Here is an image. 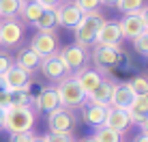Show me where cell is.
<instances>
[{"instance_id":"cell-1","label":"cell","mask_w":148,"mask_h":142,"mask_svg":"<svg viewBox=\"0 0 148 142\" xmlns=\"http://www.w3.org/2000/svg\"><path fill=\"white\" fill-rule=\"evenodd\" d=\"M34 123H37V112L32 105H17V108L4 110V125L9 134H24V131H32Z\"/></svg>"},{"instance_id":"cell-2","label":"cell","mask_w":148,"mask_h":142,"mask_svg":"<svg viewBox=\"0 0 148 142\" xmlns=\"http://www.w3.org/2000/svg\"><path fill=\"white\" fill-rule=\"evenodd\" d=\"M103 15L99 11H92V13H84L79 19V24L73 28V39L75 43L82 45V48H92L95 45V39H97V32H99L101 24H103Z\"/></svg>"},{"instance_id":"cell-3","label":"cell","mask_w":148,"mask_h":142,"mask_svg":"<svg viewBox=\"0 0 148 142\" xmlns=\"http://www.w3.org/2000/svg\"><path fill=\"white\" fill-rule=\"evenodd\" d=\"M56 93H58V99H60V105L62 108H82V105L88 101L86 97V93L79 88L77 80L73 78V75H67V78H62L58 84H56Z\"/></svg>"},{"instance_id":"cell-4","label":"cell","mask_w":148,"mask_h":142,"mask_svg":"<svg viewBox=\"0 0 148 142\" xmlns=\"http://www.w3.org/2000/svg\"><path fill=\"white\" fill-rule=\"evenodd\" d=\"M56 54H58V58L62 60V65H64V69L69 71V75H75L77 71L88 67V50L77 45V43L62 45Z\"/></svg>"},{"instance_id":"cell-5","label":"cell","mask_w":148,"mask_h":142,"mask_svg":"<svg viewBox=\"0 0 148 142\" xmlns=\"http://www.w3.org/2000/svg\"><path fill=\"white\" fill-rule=\"evenodd\" d=\"M77 123V116L71 108H56L47 112V127L54 134H73V127Z\"/></svg>"},{"instance_id":"cell-6","label":"cell","mask_w":148,"mask_h":142,"mask_svg":"<svg viewBox=\"0 0 148 142\" xmlns=\"http://www.w3.org/2000/svg\"><path fill=\"white\" fill-rule=\"evenodd\" d=\"M28 48L41 58L52 56L58 52V34H56V30H37V34L30 39Z\"/></svg>"},{"instance_id":"cell-7","label":"cell","mask_w":148,"mask_h":142,"mask_svg":"<svg viewBox=\"0 0 148 142\" xmlns=\"http://www.w3.org/2000/svg\"><path fill=\"white\" fill-rule=\"evenodd\" d=\"M118 52L120 48H108V45H92V52H90V60L95 63L97 71L101 75L108 73V71L116 69V60H118Z\"/></svg>"},{"instance_id":"cell-8","label":"cell","mask_w":148,"mask_h":142,"mask_svg":"<svg viewBox=\"0 0 148 142\" xmlns=\"http://www.w3.org/2000/svg\"><path fill=\"white\" fill-rule=\"evenodd\" d=\"M24 37V24L17 17H9V19H0V45L4 50L19 45Z\"/></svg>"},{"instance_id":"cell-9","label":"cell","mask_w":148,"mask_h":142,"mask_svg":"<svg viewBox=\"0 0 148 142\" xmlns=\"http://www.w3.org/2000/svg\"><path fill=\"white\" fill-rule=\"evenodd\" d=\"M122 41V34L118 28V22H112V19H105L101 24L99 32H97L95 45H108V48H120Z\"/></svg>"},{"instance_id":"cell-10","label":"cell","mask_w":148,"mask_h":142,"mask_svg":"<svg viewBox=\"0 0 148 142\" xmlns=\"http://www.w3.org/2000/svg\"><path fill=\"white\" fill-rule=\"evenodd\" d=\"M54 11H56V22H58V26L69 28V30H73L75 26H77L82 15H84L73 2H60Z\"/></svg>"},{"instance_id":"cell-11","label":"cell","mask_w":148,"mask_h":142,"mask_svg":"<svg viewBox=\"0 0 148 142\" xmlns=\"http://www.w3.org/2000/svg\"><path fill=\"white\" fill-rule=\"evenodd\" d=\"M39 69H41V73H43L45 78L52 80V82H56V84H58L62 78H67V75H69V71L64 69V65H62V60L58 58V54H52V56L41 58Z\"/></svg>"},{"instance_id":"cell-12","label":"cell","mask_w":148,"mask_h":142,"mask_svg":"<svg viewBox=\"0 0 148 142\" xmlns=\"http://www.w3.org/2000/svg\"><path fill=\"white\" fill-rule=\"evenodd\" d=\"M105 116H108V108H103V105H97L92 101H86V103L82 105V121H84L86 125H90L92 129L103 127Z\"/></svg>"},{"instance_id":"cell-13","label":"cell","mask_w":148,"mask_h":142,"mask_svg":"<svg viewBox=\"0 0 148 142\" xmlns=\"http://www.w3.org/2000/svg\"><path fill=\"white\" fill-rule=\"evenodd\" d=\"M135 99V93L131 90L129 82H114V90H112V101L110 108H122L127 110L131 105V101Z\"/></svg>"},{"instance_id":"cell-14","label":"cell","mask_w":148,"mask_h":142,"mask_svg":"<svg viewBox=\"0 0 148 142\" xmlns=\"http://www.w3.org/2000/svg\"><path fill=\"white\" fill-rule=\"evenodd\" d=\"M2 78H4V84H7V90H17L30 84V73L24 71L22 67H17V65H11L2 73Z\"/></svg>"},{"instance_id":"cell-15","label":"cell","mask_w":148,"mask_h":142,"mask_svg":"<svg viewBox=\"0 0 148 142\" xmlns=\"http://www.w3.org/2000/svg\"><path fill=\"white\" fill-rule=\"evenodd\" d=\"M103 125L114 129V131H118V134H125L131 127V119L127 114V110H122V108H108V116H105Z\"/></svg>"},{"instance_id":"cell-16","label":"cell","mask_w":148,"mask_h":142,"mask_svg":"<svg viewBox=\"0 0 148 142\" xmlns=\"http://www.w3.org/2000/svg\"><path fill=\"white\" fill-rule=\"evenodd\" d=\"M75 80H77V84H79V88L86 93V97H88L90 93L97 88V86L101 84V80H103V75L99 73L97 69H90V67H84L82 71H77V73L73 75Z\"/></svg>"},{"instance_id":"cell-17","label":"cell","mask_w":148,"mask_h":142,"mask_svg":"<svg viewBox=\"0 0 148 142\" xmlns=\"http://www.w3.org/2000/svg\"><path fill=\"white\" fill-rule=\"evenodd\" d=\"M118 28H120V34L122 39H135L142 30H146L144 22L137 13H131V15H122V19L118 22Z\"/></svg>"},{"instance_id":"cell-18","label":"cell","mask_w":148,"mask_h":142,"mask_svg":"<svg viewBox=\"0 0 148 142\" xmlns=\"http://www.w3.org/2000/svg\"><path fill=\"white\" fill-rule=\"evenodd\" d=\"M34 105L41 112H52V110L60 108V99H58V93H56V86L41 88V93L34 97Z\"/></svg>"},{"instance_id":"cell-19","label":"cell","mask_w":148,"mask_h":142,"mask_svg":"<svg viewBox=\"0 0 148 142\" xmlns=\"http://www.w3.org/2000/svg\"><path fill=\"white\" fill-rule=\"evenodd\" d=\"M112 90H114V82H112L110 78H103L101 84L88 95V101H92V103H97V105H103V108H110Z\"/></svg>"},{"instance_id":"cell-20","label":"cell","mask_w":148,"mask_h":142,"mask_svg":"<svg viewBox=\"0 0 148 142\" xmlns=\"http://www.w3.org/2000/svg\"><path fill=\"white\" fill-rule=\"evenodd\" d=\"M39 63H41V56L34 54L30 48H22L17 54H15V58H13V65L22 67L24 71H28V73H32L34 69H39Z\"/></svg>"},{"instance_id":"cell-21","label":"cell","mask_w":148,"mask_h":142,"mask_svg":"<svg viewBox=\"0 0 148 142\" xmlns=\"http://www.w3.org/2000/svg\"><path fill=\"white\" fill-rule=\"evenodd\" d=\"M127 114H129L131 123H140L148 114V95H135V99L127 108Z\"/></svg>"},{"instance_id":"cell-22","label":"cell","mask_w":148,"mask_h":142,"mask_svg":"<svg viewBox=\"0 0 148 142\" xmlns=\"http://www.w3.org/2000/svg\"><path fill=\"white\" fill-rule=\"evenodd\" d=\"M41 11H43V7H41L39 2H24L22 9H19V13H17V19L32 26V24L37 22V17L41 15Z\"/></svg>"},{"instance_id":"cell-23","label":"cell","mask_w":148,"mask_h":142,"mask_svg":"<svg viewBox=\"0 0 148 142\" xmlns=\"http://www.w3.org/2000/svg\"><path fill=\"white\" fill-rule=\"evenodd\" d=\"M9 103L13 108H17V105H34V97L30 95V84L24 86V88H17V90H9Z\"/></svg>"},{"instance_id":"cell-24","label":"cell","mask_w":148,"mask_h":142,"mask_svg":"<svg viewBox=\"0 0 148 142\" xmlns=\"http://www.w3.org/2000/svg\"><path fill=\"white\" fill-rule=\"evenodd\" d=\"M32 26L37 30H56V26H58V22H56V11L54 9H43Z\"/></svg>"},{"instance_id":"cell-25","label":"cell","mask_w":148,"mask_h":142,"mask_svg":"<svg viewBox=\"0 0 148 142\" xmlns=\"http://www.w3.org/2000/svg\"><path fill=\"white\" fill-rule=\"evenodd\" d=\"M22 4H24L22 0H0V19L17 17Z\"/></svg>"},{"instance_id":"cell-26","label":"cell","mask_w":148,"mask_h":142,"mask_svg":"<svg viewBox=\"0 0 148 142\" xmlns=\"http://www.w3.org/2000/svg\"><path fill=\"white\" fill-rule=\"evenodd\" d=\"M146 4V0H116L114 7L118 9L122 15H131V13H140V9Z\"/></svg>"},{"instance_id":"cell-27","label":"cell","mask_w":148,"mask_h":142,"mask_svg":"<svg viewBox=\"0 0 148 142\" xmlns=\"http://www.w3.org/2000/svg\"><path fill=\"white\" fill-rule=\"evenodd\" d=\"M120 138H122V134L105 127V125L99 127V129H95V140L97 142H120Z\"/></svg>"},{"instance_id":"cell-28","label":"cell","mask_w":148,"mask_h":142,"mask_svg":"<svg viewBox=\"0 0 148 142\" xmlns=\"http://www.w3.org/2000/svg\"><path fill=\"white\" fill-rule=\"evenodd\" d=\"M133 41V50L140 56H148V28L146 30H142L140 34H137L135 39H131Z\"/></svg>"},{"instance_id":"cell-29","label":"cell","mask_w":148,"mask_h":142,"mask_svg":"<svg viewBox=\"0 0 148 142\" xmlns=\"http://www.w3.org/2000/svg\"><path fill=\"white\" fill-rule=\"evenodd\" d=\"M129 86L135 95H146L148 93V78L146 75H135L129 80Z\"/></svg>"},{"instance_id":"cell-30","label":"cell","mask_w":148,"mask_h":142,"mask_svg":"<svg viewBox=\"0 0 148 142\" xmlns=\"http://www.w3.org/2000/svg\"><path fill=\"white\" fill-rule=\"evenodd\" d=\"M71 2H73L82 13H92V11H99V7H101L99 0H71Z\"/></svg>"},{"instance_id":"cell-31","label":"cell","mask_w":148,"mask_h":142,"mask_svg":"<svg viewBox=\"0 0 148 142\" xmlns=\"http://www.w3.org/2000/svg\"><path fill=\"white\" fill-rule=\"evenodd\" d=\"M41 138H43V142H75L73 134H54V131H47Z\"/></svg>"},{"instance_id":"cell-32","label":"cell","mask_w":148,"mask_h":142,"mask_svg":"<svg viewBox=\"0 0 148 142\" xmlns=\"http://www.w3.org/2000/svg\"><path fill=\"white\" fill-rule=\"evenodd\" d=\"M34 131H24V134H9V142H32Z\"/></svg>"},{"instance_id":"cell-33","label":"cell","mask_w":148,"mask_h":142,"mask_svg":"<svg viewBox=\"0 0 148 142\" xmlns=\"http://www.w3.org/2000/svg\"><path fill=\"white\" fill-rule=\"evenodd\" d=\"M11 65H13V56L9 52H0V75L11 67Z\"/></svg>"},{"instance_id":"cell-34","label":"cell","mask_w":148,"mask_h":142,"mask_svg":"<svg viewBox=\"0 0 148 142\" xmlns=\"http://www.w3.org/2000/svg\"><path fill=\"white\" fill-rule=\"evenodd\" d=\"M116 67L118 69H131V58L127 56V52H118V60H116Z\"/></svg>"},{"instance_id":"cell-35","label":"cell","mask_w":148,"mask_h":142,"mask_svg":"<svg viewBox=\"0 0 148 142\" xmlns=\"http://www.w3.org/2000/svg\"><path fill=\"white\" fill-rule=\"evenodd\" d=\"M37 2H39L43 9H56L60 2H62V0H37Z\"/></svg>"},{"instance_id":"cell-36","label":"cell","mask_w":148,"mask_h":142,"mask_svg":"<svg viewBox=\"0 0 148 142\" xmlns=\"http://www.w3.org/2000/svg\"><path fill=\"white\" fill-rule=\"evenodd\" d=\"M0 108L2 110L11 108V103H9V90H2V93H0Z\"/></svg>"},{"instance_id":"cell-37","label":"cell","mask_w":148,"mask_h":142,"mask_svg":"<svg viewBox=\"0 0 148 142\" xmlns=\"http://www.w3.org/2000/svg\"><path fill=\"white\" fill-rule=\"evenodd\" d=\"M137 15H140V17H142V22H144V26L148 28V4H144V7L140 9V13H137Z\"/></svg>"},{"instance_id":"cell-38","label":"cell","mask_w":148,"mask_h":142,"mask_svg":"<svg viewBox=\"0 0 148 142\" xmlns=\"http://www.w3.org/2000/svg\"><path fill=\"white\" fill-rule=\"evenodd\" d=\"M137 125H140V131H142V134H148V114H146Z\"/></svg>"},{"instance_id":"cell-39","label":"cell","mask_w":148,"mask_h":142,"mask_svg":"<svg viewBox=\"0 0 148 142\" xmlns=\"http://www.w3.org/2000/svg\"><path fill=\"white\" fill-rule=\"evenodd\" d=\"M133 142H148V134H137Z\"/></svg>"},{"instance_id":"cell-40","label":"cell","mask_w":148,"mask_h":142,"mask_svg":"<svg viewBox=\"0 0 148 142\" xmlns=\"http://www.w3.org/2000/svg\"><path fill=\"white\" fill-rule=\"evenodd\" d=\"M101 4H105V7H114L116 4V0H99Z\"/></svg>"},{"instance_id":"cell-41","label":"cell","mask_w":148,"mask_h":142,"mask_svg":"<svg viewBox=\"0 0 148 142\" xmlns=\"http://www.w3.org/2000/svg\"><path fill=\"white\" fill-rule=\"evenodd\" d=\"M2 90H7V84H4V78L0 75V93H2Z\"/></svg>"},{"instance_id":"cell-42","label":"cell","mask_w":148,"mask_h":142,"mask_svg":"<svg viewBox=\"0 0 148 142\" xmlns=\"http://www.w3.org/2000/svg\"><path fill=\"white\" fill-rule=\"evenodd\" d=\"M2 125H4V110L0 108V129H2Z\"/></svg>"},{"instance_id":"cell-43","label":"cell","mask_w":148,"mask_h":142,"mask_svg":"<svg viewBox=\"0 0 148 142\" xmlns=\"http://www.w3.org/2000/svg\"><path fill=\"white\" fill-rule=\"evenodd\" d=\"M79 142H97V140H95V136H90V138H84V140H79Z\"/></svg>"},{"instance_id":"cell-44","label":"cell","mask_w":148,"mask_h":142,"mask_svg":"<svg viewBox=\"0 0 148 142\" xmlns=\"http://www.w3.org/2000/svg\"><path fill=\"white\" fill-rule=\"evenodd\" d=\"M32 142H43V138H41V136H34V138H32Z\"/></svg>"},{"instance_id":"cell-45","label":"cell","mask_w":148,"mask_h":142,"mask_svg":"<svg viewBox=\"0 0 148 142\" xmlns=\"http://www.w3.org/2000/svg\"><path fill=\"white\" fill-rule=\"evenodd\" d=\"M22 2H37V0H22Z\"/></svg>"},{"instance_id":"cell-46","label":"cell","mask_w":148,"mask_h":142,"mask_svg":"<svg viewBox=\"0 0 148 142\" xmlns=\"http://www.w3.org/2000/svg\"><path fill=\"white\" fill-rule=\"evenodd\" d=\"M146 60H148V56H146Z\"/></svg>"},{"instance_id":"cell-47","label":"cell","mask_w":148,"mask_h":142,"mask_svg":"<svg viewBox=\"0 0 148 142\" xmlns=\"http://www.w3.org/2000/svg\"><path fill=\"white\" fill-rule=\"evenodd\" d=\"M146 95H148V93H146Z\"/></svg>"}]
</instances>
